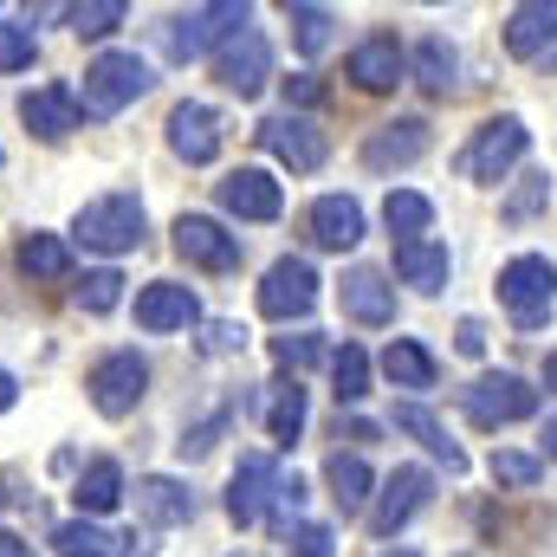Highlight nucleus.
I'll return each instance as SVG.
<instances>
[{"instance_id": "f257e3e1", "label": "nucleus", "mask_w": 557, "mask_h": 557, "mask_svg": "<svg viewBox=\"0 0 557 557\" xmlns=\"http://www.w3.org/2000/svg\"><path fill=\"white\" fill-rule=\"evenodd\" d=\"M253 20V7L247 0H221V7H188V13H175L169 20V33H162V46H169V59L175 65H188V59H208V52H221L240 26Z\"/></svg>"}, {"instance_id": "f03ea898", "label": "nucleus", "mask_w": 557, "mask_h": 557, "mask_svg": "<svg viewBox=\"0 0 557 557\" xmlns=\"http://www.w3.org/2000/svg\"><path fill=\"white\" fill-rule=\"evenodd\" d=\"M149 85H156V78H149V65H143L137 52H98V59L85 65V98H78V111H85V117H117L124 104H137Z\"/></svg>"}, {"instance_id": "7ed1b4c3", "label": "nucleus", "mask_w": 557, "mask_h": 557, "mask_svg": "<svg viewBox=\"0 0 557 557\" xmlns=\"http://www.w3.org/2000/svg\"><path fill=\"white\" fill-rule=\"evenodd\" d=\"M499 305L512 311L519 331H539V324L552 318V305H557V267L545 260V253L506 260V273H499Z\"/></svg>"}, {"instance_id": "20e7f679", "label": "nucleus", "mask_w": 557, "mask_h": 557, "mask_svg": "<svg viewBox=\"0 0 557 557\" xmlns=\"http://www.w3.org/2000/svg\"><path fill=\"white\" fill-rule=\"evenodd\" d=\"M72 234H78L91 253H131L143 240V201L137 195H98V201L78 208Z\"/></svg>"}, {"instance_id": "39448f33", "label": "nucleus", "mask_w": 557, "mask_h": 557, "mask_svg": "<svg viewBox=\"0 0 557 557\" xmlns=\"http://www.w3.org/2000/svg\"><path fill=\"white\" fill-rule=\"evenodd\" d=\"M460 409H467L473 428H506V421L539 416V389H525L512 370H493V376H480V383L460 389Z\"/></svg>"}, {"instance_id": "423d86ee", "label": "nucleus", "mask_w": 557, "mask_h": 557, "mask_svg": "<svg viewBox=\"0 0 557 557\" xmlns=\"http://www.w3.org/2000/svg\"><path fill=\"white\" fill-rule=\"evenodd\" d=\"M85 389H91V409H98V416L124 421L143 403V389H149V363H143L137 350H111V357L91 370Z\"/></svg>"}, {"instance_id": "0eeeda50", "label": "nucleus", "mask_w": 557, "mask_h": 557, "mask_svg": "<svg viewBox=\"0 0 557 557\" xmlns=\"http://www.w3.org/2000/svg\"><path fill=\"white\" fill-rule=\"evenodd\" d=\"M525 143L532 137H525L519 117H493V124H480V137L460 149V175H467V182H499V175L525 156Z\"/></svg>"}, {"instance_id": "6e6552de", "label": "nucleus", "mask_w": 557, "mask_h": 557, "mask_svg": "<svg viewBox=\"0 0 557 557\" xmlns=\"http://www.w3.org/2000/svg\"><path fill=\"white\" fill-rule=\"evenodd\" d=\"M428 493H434V473H428V467H396V473L383 480L376 506H370V532H376V539H396L421 506H428Z\"/></svg>"}, {"instance_id": "1a4fd4ad", "label": "nucleus", "mask_w": 557, "mask_h": 557, "mask_svg": "<svg viewBox=\"0 0 557 557\" xmlns=\"http://www.w3.org/2000/svg\"><path fill=\"white\" fill-rule=\"evenodd\" d=\"M260 143L273 149L292 175H311V169H324V156H331L324 131H318L311 117H298V111H278V117H267V124H260Z\"/></svg>"}, {"instance_id": "9d476101", "label": "nucleus", "mask_w": 557, "mask_h": 557, "mask_svg": "<svg viewBox=\"0 0 557 557\" xmlns=\"http://www.w3.org/2000/svg\"><path fill=\"white\" fill-rule=\"evenodd\" d=\"M214 78L227 85V91H240V98H253L267 78H273V46H267V33H253V26H240L221 52H214Z\"/></svg>"}, {"instance_id": "9b49d317", "label": "nucleus", "mask_w": 557, "mask_h": 557, "mask_svg": "<svg viewBox=\"0 0 557 557\" xmlns=\"http://www.w3.org/2000/svg\"><path fill=\"white\" fill-rule=\"evenodd\" d=\"M175 253H182L188 267H201V273H234V267H240V234H227V227L208 221V214H182V221H175Z\"/></svg>"}, {"instance_id": "f8f14e48", "label": "nucleus", "mask_w": 557, "mask_h": 557, "mask_svg": "<svg viewBox=\"0 0 557 557\" xmlns=\"http://www.w3.org/2000/svg\"><path fill=\"white\" fill-rule=\"evenodd\" d=\"M278 460L273 454H247L240 460V473H234V486H227V519L234 525H260L267 519V506H273V493H278Z\"/></svg>"}, {"instance_id": "ddd939ff", "label": "nucleus", "mask_w": 557, "mask_h": 557, "mask_svg": "<svg viewBox=\"0 0 557 557\" xmlns=\"http://www.w3.org/2000/svg\"><path fill=\"white\" fill-rule=\"evenodd\" d=\"M318 305V273H311V260H278L273 273L260 278V311L267 318H305Z\"/></svg>"}, {"instance_id": "4468645a", "label": "nucleus", "mask_w": 557, "mask_h": 557, "mask_svg": "<svg viewBox=\"0 0 557 557\" xmlns=\"http://www.w3.org/2000/svg\"><path fill=\"white\" fill-rule=\"evenodd\" d=\"M169 149L182 162H214L221 156V111L214 104H175L169 111Z\"/></svg>"}, {"instance_id": "2eb2a0df", "label": "nucleus", "mask_w": 557, "mask_h": 557, "mask_svg": "<svg viewBox=\"0 0 557 557\" xmlns=\"http://www.w3.org/2000/svg\"><path fill=\"white\" fill-rule=\"evenodd\" d=\"M221 208L240 214V221H278L285 214V195H278V182L267 169H234L221 182Z\"/></svg>"}, {"instance_id": "dca6fc26", "label": "nucleus", "mask_w": 557, "mask_h": 557, "mask_svg": "<svg viewBox=\"0 0 557 557\" xmlns=\"http://www.w3.org/2000/svg\"><path fill=\"white\" fill-rule=\"evenodd\" d=\"M195 318H201V305H195V292L175 285V278H156V285L137 292V324L143 331H188Z\"/></svg>"}, {"instance_id": "f3484780", "label": "nucleus", "mask_w": 557, "mask_h": 557, "mask_svg": "<svg viewBox=\"0 0 557 557\" xmlns=\"http://www.w3.org/2000/svg\"><path fill=\"white\" fill-rule=\"evenodd\" d=\"M403 72H409V59H403L396 33H370V39L350 52V85H357V91H389V85H403Z\"/></svg>"}, {"instance_id": "a211bd4d", "label": "nucleus", "mask_w": 557, "mask_h": 557, "mask_svg": "<svg viewBox=\"0 0 557 557\" xmlns=\"http://www.w3.org/2000/svg\"><path fill=\"white\" fill-rule=\"evenodd\" d=\"M428 156V124L421 117H396V124H383L376 137L363 143V162L376 169V175H389V169H409Z\"/></svg>"}, {"instance_id": "6ab92c4d", "label": "nucleus", "mask_w": 557, "mask_h": 557, "mask_svg": "<svg viewBox=\"0 0 557 557\" xmlns=\"http://www.w3.org/2000/svg\"><path fill=\"white\" fill-rule=\"evenodd\" d=\"M337 298H344V311L357 324H389L396 318V285L376 273V267H350L344 285H337Z\"/></svg>"}, {"instance_id": "aec40b11", "label": "nucleus", "mask_w": 557, "mask_h": 557, "mask_svg": "<svg viewBox=\"0 0 557 557\" xmlns=\"http://www.w3.org/2000/svg\"><path fill=\"white\" fill-rule=\"evenodd\" d=\"M557 46V0H525L506 20V52L512 59H545Z\"/></svg>"}, {"instance_id": "412c9836", "label": "nucleus", "mask_w": 557, "mask_h": 557, "mask_svg": "<svg viewBox=\"0 0 557 557\" xmlns=\"http://www.w3.org/2000/svg\"><path fill=\"white\" fill-rule=\"evenodd\" d=\"M311 240L331 247V253H350V247L363 240V208H357L350 195H324V201H311Z\"/></svg>"}, {"instance_id": "4be33fe9", "label": "nucleus", "mask_w": 557, "mask_h": 557, "mask_svg": "<svg viewBox=\"0 0 557 557\" xmlns=\"http://www.w3.org/2000/svg\"><path fill=\"white\" fill-rule=\"evenodd\" d=\"M20 117H26V131H33V137L59 143V137H72V131H78V98H72L65 85H46V91H33V98L20 104Z\"/></svg>"}, {"instance_id": "5701e85b", "label": "nucleus", "mask_w": 557, "mask_h": 557, "mask_svg": "<svg viewBox=\"0 0 557 557\" xmlns=\"http://www.w3.org/2000/svg\"><path fill=\"white\" fill-rule=\"evenodd\" d=\"M396 273H403V285H416V292H441L447 285V273H454V260H447V247L441 240H396Z\"/></svg>"}, {"instance_id": "b1692460", "label": "nucleus", "mask_w": 557, "mask_h": 557, "mask_svg": "<svg viewBox=\"0 0 557 557\" xmlns=\"http://www.w3.org/2000/svg\"><path fill=\"white\" fill-rule=\"evenodd\" d=\"M137 512L149 525H188L195 519V493L182 480H169V473H149L137 486Z\"/></svg>"}, {"instance_id": "393cba45", "label": "nucleus", "mask_w": 557, "mask_h": 557, "mask_svg": "<svg viewBox=\"0 0 557 557\" xmlns=\"http://www.w3.org/2000/svg\"><path fill=\"white\" fill-rule=\"evenodd\" d=\"M396 428H403V434H416L421 447H428V454L447 467V473H467V454H460V441H447V428L428 416L421 403H403V409H396Z\"/></svg>"}, {"instance_id": "a878e982", "label": "nucleus", "mask_w": 557, "mask_h": 557, "mask_svg": "<svg viewBox=\"0 0 557 557\" xmlns=\"http://www.w3.org/2000/svg\"><path fill=\"white\" fill-rule=\"evenodd\" d=\"M383 376H389L396 389H434V376H441V370H434V357L421 350L416 337H396V344L383 350Z\"/></svg>"}, {"instance_id": "bb28decb", "label": "nucleus", "mask_w": 557, "mask_h": 557, "mask_svg": "<svg viewBox=\"0 0 557 557\" xmlns=\"http://www.w3.org/2000/svg\"><path fill=\"white\" fill-rule=\"evenodd\" d=\"M324 480H331V499H337L344 512H363V506H370V486H376V480H370V467H363L357 454H331V460H324Z\"/></svg>"}, {"instance_id": "cd10ccee", "label": "nucleus", "mask_w": 557, "mask_h": 557, "mask_svg": "<svg viewBox=\"0 0 557 557\" xmlns=\"http://www.w3.org/2000/svg\"><path fill=\"white\" fill-rule=\"evenodd\" d=\"M78 512H117V499H124V467L117 460H91L85 473H78Z\"/></svg>"}, {"instance_id": "c85d7f7f", "label": "nucleus", "mask_w": 557, "mask_h": 557, "mask_svg": "<svg viewBox=\"0 0 557 557\" xmlns=\"http://www.w3.org/2000/svg\"><path fill=\"white\" fill-rule=\"evenodd\" d=\"M454 72H460L454 46H447L441 33H428V39L416 46V85L421 91H434V98H447V91H454Z\"/></svg>"}, {"instance_id": "c756f323", "label": "nucleus", "mask_w": 557, "mask_h": 557, "mask_svg": "<svg viewBox=\"0 0 557 557\" xmlns=\"http://www.w3.org/2000/svg\"><path fill=\"white\" fill-rule=\"evenodd\" d=\"M383 221H389V234L421 240V234L434 227V201H428V195H416V188H396V195L383 201Z\"/></svg>"}, {"instance_id": "7c9ffc66", "label": "nucleus", "mask_w": 557, "mask_h": 557, "mask_svg": "<svg viewBox=\"0 0 557 557\" xmlns=\"http://www.w3.org/2000/svg\"><path fill=\"white\" fill-rule=\"evenodd\" d=\"M20 273L26 278H65L72 273V247H65L59 234H33V240L20 247Z\"/></svg>"}, {"instance_id": "2f4dec72", "label": "nucleus", "mask_w": 557, "mask_h": 557, "mask_svg": "<svg viewBox=\"0 0 557 557\" xmlns=\"http://www.w3.org/2000/svg\"><path fill=\"white\" fill-rule=\"evenodd\" d=\"M298 428H305V389H298V376H292V383H273L267 434H273L278 447H292V441H298Z\"/></svg>"}, {"instance_id": "473e14b6", "label": "nucleus", "mask_w": 557, "mask_h": 557, "mask_svg": "<svg viewBox=\"0 0 557 557\" xmlns=\"http://www.w3.org/2000/svg\"><path fill=\"white\" fill-rule=\"evenodd\" d=\"M285 13H292V39H298V52H311V59H318V52L331 46L337 13H331V7H305V0H298V7H285Z\"/></svg>"}, {"instance_id": "72a5a7b5", "label": "nucleus", "mask_w": 557, "mask_h": 557, "mask_svg": "<svg viewBox=\"0 0 557 557\" xmlns=\"http://www.w3.org/2000/svg\"><path fill=\"white\" fill-rule=\"evenodd\" d=\"M331 376H337V403H363V396H370V357H363L357 344H344V350L331 357Z\"/></svg>"}, {"instance_id": "f704fd0d", "label": "nucleus", "mask_w": 557, "mask_h": 557, "mask_svg": "<svg viewBox=\"0 0 557 557\" xmlns=\"http://www.w3.org/2000/svg\"><path fill=\"white\" fill-rule=\"evenodd\" d=\"M52 545H59V557H111L124 539H111V532H98V525H85V519H78V525H59V532H52Z\"/></svg>"}, {"instance_id": "c9c22d12", "label": "nucleus", "mask_w": 557, "mask_h": 557, "mask_svg": "<svg viewBox=\"0 0 557 557\" xmlns=\"http://www.w3.org/2000/svg\"><path fill=\"white\" fill-rule=\"evenodd\" d=\"M65 20H72V33H78V39H104V33H117V26H124V0H91V7H72Z\"/></svg>"}, {"instance_id": "e433bc0d", "label": "nucleus", "mask_w": 557, "mask_h": 557, "mask_svg": "<svg viewBox=\"0 0 557 557\" xmlns=\"http://www.w3.org/2000/svg\"><path fill=\"white\" fill-rule=\"evenodd\" d=\"M318 357H324V337H318V331H298V337H273V363H278V370H292V376H298V370H311Z\"/></svg>"}, {"instance_id": "4c0bfd02", "label": "nucleus", "mask_w": 557, "mask_h": 557, "mask_svg": "<svg viewBox=\"0 0 557 557\" xmlns=\"http://www.w3.org/2000/svg\"><path fill=\"white\" fill-rule=\"evenodd\" d=\"M117 298H124V273H111V267L85 273V285H78V305L85 311H117Z\"/></svg>"}, {"instance_id": "58836bf2", "label": "nucleus", "mask_w": 557, "mask_h": 557, "mask_svg": "<svg viewBox=\"0 0 557 557\" xmlns=\"http://www.w3.org/2000/svg\"><path fill=\"white\" fill-rule=\"evenodd\" d=\"M227 421H234V409H214L201 428H188V434L175 441V454H182V460H201V454H214V441L227 434Z\"/></svg>"}, {"instance_id": "ea45409f", "label": "nucleus", "mask_w": 557, "mask_h": 557, "mask_svg": "<svg viewBox=\"0 0 557 557\" xmlns=\"http://www.w3.org/2000/svg\"><path fill=\"white\" fill-rule=\"evenodd\" d=\"M545 201H552V175H525V188H519V195L506 201V221L519 227V221H532V214H539Z\"/></svg>"}, {"instance_id": "a19ab883", "label": "nucleus", "mask_w": 557, "mask_h": 557, "mask_svg": "<svg viewBox=\"0 0 557 557\" xmlns=\"http://www.w3.org/2000/svg\"><path fill=\"white\" fill-rule=\"evenodd\" d=\"M539 473H545V467H539L532 454H493V480H499V486H539Z\"/></svg>"}, {"instance_id": "79ce46f5", "label": "nucleus", "mask_w": 557, "mask_h": 557, "mask_svg": "<svg viewBox=\"0 0 557 557\" xmlns=\"http://www.w3.org/2000/svg\"><path fill=\"white\" fill-rule=\"evenodd\" d=\"M33 65V26H0V72Z\"/></svg>"}, {"instance_id": "37998d69", "label": "nucleus", "mask_w": 557, "mask_h": 557, "mask_svg": "<svg viewBox=\"0 0 557 557\" xmlns=\"http://www.w3.org/2000/svg\"><path fill=\"white\" fill-rule=\"evenodd\" d=\"M240 344H247V331H240L234 318H214V324H208V337H201V350H208V357H227V350H240Z\"/></svg>"}, {"instance_id": "c03bdc74", "label": "nucleus", "mask_w": 557, "mask_h": 557, "mask_svg": "<svg viewBox=\"0 0 557 557\" xmlns=\"http://www.w3.org/2000/svg\"><path fill=\"white\" fill-rule=\"evenodd\" d=\"M331 545H337V539H331V525H298V539H292V557H337Z\"/></svg>"}, {"instance_id": "a18cd8bd", "label": "nucleus", "mask_w": 557, "mask_h": 557, "mask_svg": "<svg viewBox=\"0 0 557 557\" xmlns=\"http://www.w3.org/2000/svg\"><path fill=\"white\" fill-rule=\"evenodd\" d=\"M285 104H298V111H311V104H324V85H318L311 72H298V78H285Z\"/></svg>"}, {"instance_id": "49530a36", "label": "nucleus", "mask_w": 557, "mask_h": 557, "mask_svg": "<svg viewBox=\"0 0 557 557\" xmlns=\"http://www.w3.org/2000/svg\"><path fill=\"white\" fill-rule=\"evenodd\" d=\"M454 344H460V357H480V350H486V324H480V318H460Z\"/></svg>"}, {"instance_id": "de8ad7c7", "label": "nucleus", "mask_w": 557, "mask_h": 557, "mask_svg": "<svg viewBox=\"0 0 557 557\" xmlns=\"http://www.w3.org/2000/svg\"><path fill=\"white\" fill-rule=\"evenodd\" d=\"M0 557H33V552H26V545H20L13 532H0Z\"/></svg>"}, {"instance_id": "09e8293b", "label": "nucleus", "mask_w": 557, "mask_h": 557, "mask_svg": "<svg viewBox=\"0 0 557 557\" xmlns=\"http://www.w3.org/2000/svg\"><path fill=\"white\" fill-rule=\"evenodd\" d=\"M13 396H20V383H13V376L0 370V409H13Z\"/></svg>"}, {"instance_id": "8fccbe9b", "label": "nucleus", "mask_w": 557, "mask_h": 557, "mask_svg": "<svg viewBox=\"0 0 557 557\" xmlns=\"http://www.w3.org/2000/svg\"><path fill=\"white\" fill-rule=\"evenodd\" d=\"M545 454H552V460H557V421H552V428H545Z\"/></svg>"}, {"instance_id": "3c124183", "label": "nucleus", "mask_w": 557, "mask_h": 557, "mask_svg": "<svg viewBox=\"0 0 557 557\" xmlns=\"http://www.w3.org/2000/svg\"><path fill=\"white\" fill-rule=\"evenodd\" d=\"M545 383H552V389H557V350H552V363H545Z\"/></svg>"}, {"instance_id": "603ef678", "label": "nucleus", "mask_w": 557, "mask_h": 557, "mask_svg": "<svg viewBox=\"0 0 557 557\" xmlns=\"http://www.w3.org/2000/svg\"><path fill=\"white\" fill-rule=\"evenodd\" d=\"M545 59H552V72H557V46H552V52H545Z\"/></svg>"}, {"instance_id": "864d4df0", "label": "nucleus", "mask_w": 557, "mask_h": 557, "mask_svg": "<svg viewBox=\"0 0 557 557\" xmlns=\"http://www.w3.org/2000/svg\"><path fill=\"white\" fill-rule=\"evenodd\" d=\"M383 557H416V552H383Z\"/></svg>"}, {"instance_id": "5fc2aeb1", "label": "nucleus", "mask_w": 557, "mask_h": 557, "mask_svg": "<svg viewBox=\"0 0 557 557\" xmlns=\"http://www.w3.org/2000/svg\"><path fill=\"white\" fill-rule=\"evenodd\" d=\"M0 162H7V156H0Z\"/></svg>"}]
</instances>
